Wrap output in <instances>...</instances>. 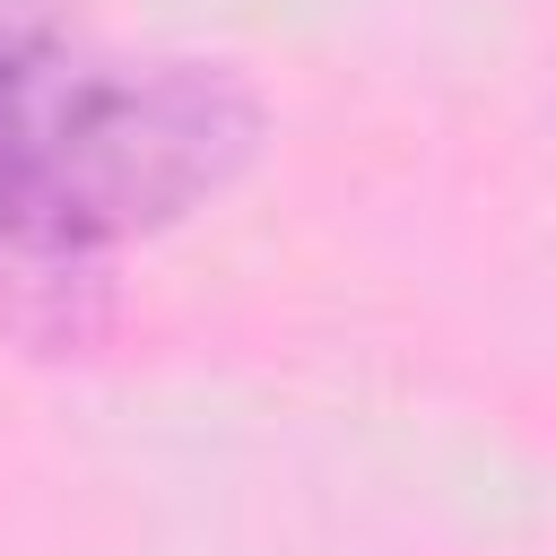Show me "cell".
<instances>
[{"label": "cell", "mask_w": 556, "mask_h": 556, "mask_svg": "<svg viewBox=\"0 0 556 556\" xmlns=\"http://www.w3.org/2000/svg\"><path fill=\"white\" fill-rule=\"evenodd\" d=\"M261 148L226 61L113 52L78 0H0V330L78 348L113 261L208 208Z\"/></svg>", "instance_id": "cell-1"}]
</instances>
